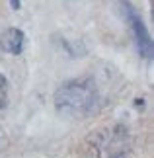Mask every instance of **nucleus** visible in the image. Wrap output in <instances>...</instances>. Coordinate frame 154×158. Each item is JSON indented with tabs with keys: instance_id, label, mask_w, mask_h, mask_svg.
<instances>
[{
	"instance_id": "nucleus-5",
	"label": "nucleus",
	"mask_w": 154,
	"mask_h": 158,
	"mask_svg": "<svg viewBox=\"0 0 154 158\" xmlns=\"http://www.w3.org/2000/svg\"><path fill=\"white\" fill-rule=\"evenodd\" d=\"M8 106V80L4 74H0V109Z\"/></svg>"
},
{
	"instance_id": "nucleus-6",
	"label": "nucleus",
	"mask_w": 154,
	"mask_h": 158,
	"mask_svg": "<svg viewBox=\"0 0 154 158\" xmlns=\"http://www.w3.org/2000/svg\"><path fill=\"white\" fill-rule=\"evenodd\" d=\"M6 147H8V139H6V133L0 129V152H2Z\"/></svg>"
},
{
	"instance_id": "nucleus-1",
	"label": "nucleus",
	"mask_w": 154,
	"mask_h": 158,
	"mask_svg": "<svg viewBox=\"0 0 154 158\" xmlns=\"http://www.w3.org/2000/svg\"><path fill=\"white\" fill-rule=\"evenodd\" d=\"M102 106V96L92 78L66 80L55 92V107L60 115L70 119H86Z\"/></svg>"
},
{
	"instance_id": "nucleus-7",
	"label": "nucleus",
	"mask_w": 154,
	"mask_h": 158,
	"mask_svg": "<svg viewBox=\"0 0 154 158\" xmlns=\"http://www.w3.org/2000/svg\"><path fill=\"white\" fill-rule=\"evenodd\" d=\"M10 2H12V4H14V8H16V10H18V8H20V0H10Z\"/></svg>"
},
{
	"instance_id": "nucleus-4",
	"label": "nucleus",
	"mask_w": 154,
	"mask_h": 158,
	"mask_svg": "<svg viewBox=\"0 0 154 158\" xmlns=\"http://www.w3.org/2000/svg\"><path fill=\"white\" fill-rule=\"evenodd\" d=\"M26 47V35L18 27H8L0 33V51L8 55H22Z\"/></svg>"
},
{
	"instance_id": "nucleus-3",
	"label": "nucleus",
	"mask_w": 154,
	"mask_h": 158,
	"mask_svg": "<svg viewBox=\"0 0 154 158\" xmlns=\"http://www.w3.org/2000/svg\"><path fill=\"white\" fill-rule=\"evenodd\" d=\"M119 8H121V14H123V18H125V22L129 23V27H131V33L135 37L137 51L140 53L143 59L150 60L152 53H154V47H152L150 33H148V29H146V23L143 22V18H140V14L137 12V8H135L129 0H121Z\"/></svg>"
},
{
	"instance_id": "nucleus-2",
	"label": "nucleus",
	"mask_w": 154,
	"mask_h": 158,
	"mask_svg": "<svg viewBox=\"0 0 154 158\" xmlns=\"http://www.w3.org/2000/svg\"><path fill=\"white\" fill-rule=\"evenodd\" d=\"M92 158H123L131 147V135L125 125H109L94 131L88 139Z\"/></svg>"
}]
</instances>
